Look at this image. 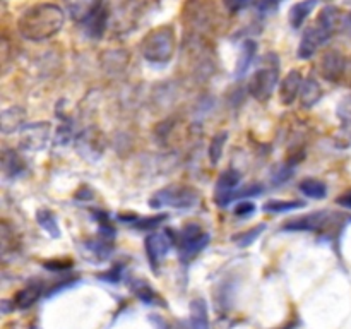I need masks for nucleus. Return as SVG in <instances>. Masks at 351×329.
I'll list each match as a JSON object with an SVG mask.
<instances>
[{"label":"nucleus","instance_id":"f257e3e1","mask_svg":"<svg viewBox=\"0 0 351 329\" xmlns=\"http://www.w3.org/2000/svg\"><path fill=\"white\" fill-rule=\"evenodd\" d=\"M65 21L64 10L55 3H34L27 7L17 19L21 36L29 41H45L62 29Z\"/></svg>","mask_w":351,"mask_h":329},{"label":"nucleus","instance_id":"f03ea898","mask_svg":"<svg viewBox=\"0 0 351 329\" xmlns=\"http://www.w3.org/2000/svg\"><path fill=\"white\" fill-rule=\"evenodd\" d=\"M339 23V9L335 5H326L319 12L317 19L304 31L302 41L298 45L297 55L302 60H308L317 53L322 45L328 43L332 38V34L338 29Z\"/></svg>","mask_w":351,"mask_h":329},{"label":"nucleus","instance_id":"7ed1b4c3","mask_svg":"<svg viewBox=\"0 0 351 329\" xmlns=\"http://www.w3.org/2000/svg\"><path fill=\"white\" fill-rule=\"evenodd\" d=\"M177 47V38L171 26H160L143 38L141 53L149 64L165 65L171 60Z\"/></svg>","mask_w":351,"mask_h":329},{"label":"nucleus","instance_id":"20e7f679","mask_svg":"<svg viewBox=\"0 0 351 329\" xmlns=\"http://www.w3.org/2000/svg\"><path fill=\"white\" fill-rule=\"evenodd\" d=\"M350 216L338 215V212L331 211H315L308 212L305 216H298V218L288 219L283 225L285 232H312V233H324L328 228L331 233L341 232L345 228L346 223L350 221Z\"/></svg>","mask_w":351,"mask_h":329},{"label":"nucleus","instance_id":"39448f33","mask_svg":"<svg viewBox=\"0 0 351 329\" xmlns=\"http://www.w3.org/2000/svg\"><path fill=\"white\" fill-rule=\"evenodd\" d=\"M278 79H280V58L276 53L264 55L261 67L254 72L249 81L250 96H254L257 101H267L273 96Z\"/></svg>","mask_w":351,"mask_h":329},{"label":"nucleus","instance_id":"423d86ee","mask_svg":"<svg viewBox=\"0 0 351 329\" xmlns=\"http://www.w3.org/2000/svg\"><path fill=\"white\" fill-rule=\"evenodd\" d=\"M199 201H201V197H199V192L194 187L184 184H171L158 191L149 199V206L154 209H192L199 204Z\"/></svg>","mask_w":351,"mask_h":329},{"label":"nucleus","instance_id":"0eeeda50","mask_svg":"<svg viewBox=\"0 0 351 329\" xmlns=\"http://www.w3.org/2000/svg\"><path fill=\"white\" fill-rule=\"evenodd\" d=\"M211 235L197 223H187L175 235L178 257L184 264H189L197 254H201L209 245Z\"/></svg>","mask_w":351,"mask_h":329},{"label":"nucleus","instance_id":"6e6552de","mask_svg":"<svg viewBox=\"0 0 351 329\" xmlns=\"http://www.w3.org/2000/svg\"><path fill=\"white\" fill-rule=\"evenodd\" d=\"M144 245H146V254L151 267L158 271L165 257L170 254L171 247H175V235L170 230H167V232H151L146 236Z\"/></svg>","mask_w":351,"mask_h":329},{"label":"nucleus","instance_id":"1a4fd4ad","mask_svg":"<svg viewBox=\"0 0 351 329\" xmlns=\"http://www.w3.org/2000/svg\"><path fill=\"white\" fill-rule=\"evenodd\" d=\"M240 178H242L240 173L233 170V168H228V170H225L219 175L218 182L215 185V201L219 208H226L235 199Z\"/></svg>","mask_w":351,"mask_h":329},{"label":"nucleus","instance_id":"9d476101","mask_svg":"<svg viewBox=\"0 0 351 329\" xmlns=\"http://www.w3.org/2000/svg\"><path fill=\"white\" fill-rule=\"evenodd\" d=\"M48 136H50V125L47 122L29 123L21 130V146L27 151H40L47 146Z\"/></svg>","mask_w":351,"mask_h":329},{"label":"nucleus","instance_id":"9b49d317","mask_svg":"<svg viewBox=\"0 0 351 329\" xmlns=\"http://www.w3.org/2000/svg\"><path fill=\"white\" fill-rule=\"evenodd\" d=\"M346 58L341 51L329 50L321 60V74L326 81L338 82L345 75Z\"/></svg>","mask_w":351,"mask_h":329},{"label":"nucleus","instance_id":"f8f14e48","mask_svg":"<svg viewBox=\"0 0 351 329\" xmlns=\"http://www.w3.org/2000/svg\"><path fill=\"white\" fill-rule=\"evenodd\" d=\"M103 0H65L67 12L75 23L86 24L99 9Z\"/></svg>","mask_w":351,"mask_h":329},{"label":"nucleus","instance_id":"ddd939ff","mask_svg":"<svg viewBox=\"0 0 351 329\" xmlns=\"http://www.w3.org/2000/svg\"><path fill=\"white\" fill-rule=\"evenodd\" d=\"M304 75L300 71H290L280 86V98L283 105H291L300 96L302 86H304Z\"/></svg>","mask_w":351,"mask_h":329},{"label":"nucleus","instance_id":"4468645a","mask_svg":"<svg viewBox=\"0 0 351 329\" xmlns=\"http://www.w3.org/2000/svg\"><path fill=\"white\" fill-rule=\"evenodd\" d=\"M182 329H211L208 315V305L202 298L191 302V315L182 322Z\"/></svg>","mask_w":351,"mask_h":329},{"label":"nucleus","instance_id":"2eb2a0df","mask_svg":"<svg viewBox=\"0 0 351 329\" xmlns=\"http://www.w3.org/2000/svg\"><path fill=\"white\" fill-rule=\"evenodd\" d=\"M43 287V281L38 280L27 283L23 290L17 291L16 298H14V305H16L17 308H29L31 305H33L34 302H38V298L41 297V293H43L45 290Z\"/></svg>","mask_w":351,"mask_h":329},{"label":"nucleus","instance_id":"dca6fc26","mask_svg":"<svg viewBox=\"0 0 351 329\" xmlns=\"http://www.w3.org/2000/svg\"><path fill=\"white\" fill-rule=\"evenodd\" d=\"M315 5H317V0H302V2H297L295 5H291L290 12H288L290 26L293 29H300L305 21H307V17L312 14V10L315 9Z\"/></svg>","mask_w":351,"mask_h":329},{"label":"nucleus","instance_id":"f3484780","mask_svg":"<svg viewBox=\"0 0 351 329\" xmlns=\"http://www.w3.org/2000/svg\"><path fill=\"white\" fill-rule=\"evenodd\" d=\"M120 221L127 223L132 228L141 230V232H154L158 226L163 223V219H167V215H158V216H127V215H120L119 216Z\"/></svg>","mask_w":351,"mask_h":329},{"label":"nucleus","instance_id":"a211bd4d","mask_svg":"<svg viewBox=\"0 0 351 329\" xmlns=\"http://www.w3.org/2000/svg\"><path fill=\"white\" fill-rule=\"evenodd\" d=\"M322 98V88L321 84L317 82V79L307 77L304 81V86H302L300 91V101L302 106L307 110H311L312 106H315L319 103V99Z\"/></svg>","mask_w":351,"mask_h":329},{"label":"nucleus","instance_id":"6ab92c4d","mask_svg":"<svg viewBox=\"0 0 351 329\" xmlns=\"http://www.w3.org/2000/svg\"><path fill=\"white\" fill-rule=\"evenodd\" d=\"M257 53V43L254 40H245L243 41L242 48H240V55L239 60H237V67H235V75L237 77H242V75L247 74V71L252 65L254 58H256Z\"/></svg>","mask_w":351,"mask_h":329},{"label":"nucleus","instance_id":"aec40b11","mask_svg":"<svg viewBox=\"0 0 351 329\" xmlns=\"http://www.w3.org/2000/svg\"><path fill=\"white\" fill-rule=\"evenodd\" d=\"M2 170L5 177H17L19 173L24 171V163L19 158V154L14 153V151L5 149L2 154Z\"/></svg>","mask_w":351,"mask_h":329},{"label":"nucleus","instance_id":"412c9836","mask_svg":"<svg viewBox=\"0 0 351 329\" xmlns=\"http://www.w3.org/2000/svg\"><path fill=\"white\" fill-rule=\"evenodd\" d=\"M298 188H300V192L304 195H307L311 199H317V201L328 195V185L322 180H319V178H305V180L300 182Z\"/></svg>","mask_w":351,"mask_h":329},{"label":"nucleus","instance_id":"4be33fe9","mask_svg":"<svg viewBox=\"0 0 351 329\" xmlns=\"http://www.w3.org/2000/svg\"><path fill=\"white\" fill-rule=\"evenodd\" d=\"M36 221L45 232L50 233V236H53V239H58V236H60L57 216H55L50 209H40V211L36 212Z\"/></svg>","mask_w":351,"mask_h":329},{"label":"nucleus","instance_id":"5701e85b","mask_svg":"<svg viewBox=\"0 0 351 329\" xmlns=\"http://www.w3.org/2000/svg\"><path fill=\"white\" fill-rule=\"evenodd\" d=\"M305 202L298 201V199H291V201H285V199H273V201H267L266 204L263 206V209L266 212H288L295 211V209L304 208Z\"/></svg>","mask_w":351,"mask_h":329},{"label":"nucleus","instance_id":"b1692460","mask_svg":"<svg viewBox=\"0 0 351 329\" xmlns=\"http://www.w3.org/2000/svg\"><path fill=\"white\" fill-rule=\"evenodd\" d=\"M24 120V112L21 108H9L3 110L2 113V130L3 132H12L19 129Z\"/></svg>","mask_w":351,"mask_h":329},{"label":"nucleus","instance_id":"393cba45","mask_svg":"<svg viewBox=\"0 0 351 329\" xmlns=\"http://www.w3.org/2000/svg\"><path fill=\"white\" fill-rule=\"evenodd\" d=\"M226 141H228V132H219L211 139L208 153H209V160H211L213 164H216L219 160H221Z\"/></svg>","mask_w":351,"mask_h":329},{"label":"nucleus","instance_id":"a878e982","mask_svg":"<svg viewBox=\"0 0 351 329\" xmlns=\"http://www.w3.org/2000/svg\"><path fill=\"white\" fill-rule=\"evenodd\" d=\"M105 26H106V14L105 10L99 9L91 19L86 23V31L91 38H99L103 33H105Z\"/></svg>","mask_w":351,"mask_h":329},{"label":"nucleus","instance_id":"bb28decb","mask_svg":"<svg viewBox=\"0 0 351 329\" xmlns=\"http://www.w3.org/2000/svg\"><path fill=\"white\" fill-rule=\"evenodd\" d=\"M264 230H266V225H257L254 226V228H250L249 232H242L240 235H235L232 240L240 247V249H243V247L252 245V243L259 239V235Z\"/></svg>","mask_w":351,"mask_h":329},{"label":"nucleus","instance_id":"cd10ccee","mask_svg":"<svg viewBox=\"0 0 351 329\" xmlns=\"http://www.w3.org/2000/svg\"><path fill=\"white\" fill-rule=\"evenodd\" d=\"M338 119L341 122L345 132H348L351 136V95L345 96V98L339 101L338 105Z\"/></svg>","mask_w":351,"mask_h":329},{"label":"nucleus","instance_id":"c85d7f7f","mask_svg":"<svg viewBox=\"0 0 351 329\" xmlns=\"http://www.w3.org/2000/svg\"><path fill=\"white\" fill-rule=\"evenodd\" d=\"M132 290L136 291L137 297L144 302V304H154L158 300V295L154 293L153 287L146 283V281H136L132 284Z\"/></svg>","mask_w":351,"mask_h":329},{"label":"nucleus","instance_id":"c756f323","mask_svg":"<svg viewBox=\"0 0 351 329\" xmlns=\"http://www.w3.org/2000/svg\"><path fill=\"white\" fill-rule=\"evenodd\" d=\"M254 3V0H223V5L226 7L230 14H239L242 12L243 9Z\"/></svg>","mask_w":351,"mask_h":329},{"label":"nucleus","instance_id":"7c9ffc66","mask_svg":"<svg viewBox=\"0 0 351 329\" xmlns=\"http://www.w3.org/2000/svg\"><path fill=\"white\" fill-rule=\"evenodd\" d=\"M122 274H123L122 264H117L113 269L106 271V273H101L98 278H99V280H103V281H108V283H117V281H120Z\"/></svg>","mask_w":351,"mask_h":329},{"label":"nucleus","instance_id":"2f4dec72","mask_svg":"<svg viewBox=\"0 0 351 329\" xmlns=\"http://www.w3.org/2000/svg\"><path fill=\"white\" fill-rule=\"evenodd\" d=\"M281 3H283V0H259V3H257V9H259V12L267 14V12H273V10H276Z\"/></svg>","mask_w":351,"mask_h":329},{"label":"nucleus","instance_id":"473e14b6","mask_svg":"<svg viewBox=\"0 0 351 329\" xmlns=\"http://www.w3.org/2000/svg\"><path fill=\"white\" fill-rule=\"evenodd\" d=\"M254 211H256V206H254L252 202H240V204L235 206V209H233L235 216H239V218H245V216H250Z\"/></svg>","mask_w":351,"mask_h":329},{"label":"nucleus","instance_id":"72a5a7b5","mask_svg":"<svg viewBox=\"0 0 351 329\" xmlns=\"http://www.w3.org/2000/svg\"><path fill=\"white\" fill-rule=\"evenodd\" d=\"M336 204H338V206H341V208L351 209V191H346V192H343V194L339 195L338 199H336Z\"/></svg>","mask_w":351,"mask_h":329},{"label":"nucleus","instance_id":"f704fd0d","mask_svg":"<svg viewBox=\"0 0 351 329\" xmlns=\"http://www.w3.org/2000/svg\"><path fill=\"white\" fill-rule=\"evenodd\" d=\"M45 267H47V269H50V271H64V269H69V267H72V263L71 260H69V263H64V264H60V263H47L45 264Z\"/></svg>","mask_w":351,"mask_h":329},{"label":"nucleus","instance_id":"c9c22d12","mask_svg":"<svg viewBox=\"0 0 351 329\" xmlns=\"http://www.w3.org/2000/svg\"><path fill=\"white\" fill-rule=\"evenodd\" d=\"M348 21H350V24H351V14H350V17H348Z\"/></svg>","mask_w":351,"mask_h":329}]
</instances>
